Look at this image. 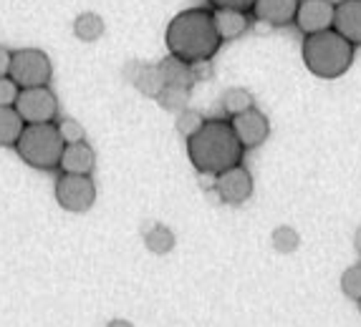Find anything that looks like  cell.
I'll list each match as a JSON object with an SVG mask.
<instances>
[{
  "label": "cell",
  "mask_w": 361,
  "mask_h": 327,
  "mask_svg": "<svg viewBox=\"0 0 361 327\" xmlns=\"http://www.w3.org/2000/svg\"><path fill=\"white\" fill-rule=\"evenodd\" d=\"M164 43L169 48V56H177L185 63L212 60L223 46L210 8H187L177 13L164 30Z\"/></svg>",
  "instance_id": "6da1fadb"
},
{
  "label": "cell",
  "mask_w": 361,
  "mask_h": 327,
  "mask_svg": "<svg viewBox=\"0 0 361 327\" xmlns=\"http://www.w3.org/2000/svg\"><path fill=\"white\" fill-rule=\"evenodd\" d=\"M243 154L245 151L225 119H205V124L187 139V156L202 177H217L225 169L238 167Z\"/></svg>",
  "instance_id": "7a4b0ae2"
},
{
  "label": "cell",
  "mask_w": 361,
  "mask_h": 327,
  "mask_svg": "<svg viewBox=\"0 0 361 327\" xmlns=\"http://www.w3.org/2000/svg\"><path fill=\"white\" fill-rule=\"evenodd\" d=\"M354 51L356 48L346 38L338 36L336 30H324V33L303 38L301 58L313 76L334 81V78L343 76L351 68Z\"/></svg>",
  "instance_id": "3957f363"
},
{
  "label": "cell",
  "mask_w": 361,
  "mask_h": 327,
  "mask_svg": "<svg viewBox=\"0 0 361 327\" xmlns=\"http://www.w3.org/2000/svg\"><path fill=\"white\" fill-rule=\"evenodd\" d=\"M13 149L28 167L54 172L59 169L61 154H63V139L59 136L56 124H25Z\"/></svg>",
  "instance_id": "277c9868"
},
{
  "label": "cell",
  "mask_w": 361,
  "mask_h": 327,
  "mask_svg": "<svg viewBox=\"0 0 361 327\" xmlns=\"http://www.w3.org/2000/svg\"><path fill=\"white\" fill-rule=\"evenodd\" d=\"M8 76L16 81L18 89H38L51 84L54 65L41 48H20V51H13Z\"/></svg>",
  "instance_id": "5b68a950"
},
{
  "label": "cell",
  "mask_w": 361,
  "mask_h": 327,
  "mask_svg": "<svg viewBox=\"0 0 361 327\" xmlns=\"http://www.w3.org/2000/svg\"><path fill=\"white\" fill-rule=\"evenodd\" d=\"M56 202L71 214H84L97 202V184L84 174H61L54 186Z\"/></svg>",
  "instance_id": "8992f818"
},
{
  "label": "cell",
  "mask_w": 361,
  "mask_h": 327,
  "mask_svg": "<svg viewBox=\"0 0 361 327\" xmlns=\"http://www.w3.org/2000/svg\"><path fill=\"white\" fill-rule=\"evenodd\" d=\"M13 108L18 111L23 124H54L59 116V98L49 86L20 89Z\"/></svg>",
  "instance_id": "52a82bcc"
},
{
  "label": "cell",
  "mask_w": 361,
  "mask_h": 327,
  "mask_svg": "<svg viewBox=\"0 0 361 327\" xmlns=\"http://www.w3.org/2000/svg\"><path fill=\"white\" fill-rule=\"evenodd\" d=\"M212 189H215L223 204H230V207L245 204L253 196V174L247 172L243 164L230 167L212 179Z\"/></svg>",
  "instance_id": "ba28073f"
},
{
  "label": "cell",
  "mask_w": 361,
  "mask_h": 327,
  "mask_svg": "<svg viewBox=\"0 0 361 327\" xmlns=\"http://www.w3.org/2000/svg\"><path fill=\"white\" fill-rule=\"evenodd\" d=\"M230 126H233L235 139L240 141L243 151L258 149L260 143H265V139L271 136V121L255 106L238 113V116H230Z\"/></svg>",
  "instance_id": "9c48e42d"
},
{
  "label": "cell",
  "mask_w": 361,
  "mask_h": 327,
  "mask_svg": "<svg viewBox=\"0 0 361 327\" xmlns=\"http://www.w3.org/2000/svg\"><path fill=\"white\" fill-rule=\"evenodd\" d=\"M334 11H336V3H334V0H301V3H298V11H295L293 25L301 30L303 38L324 33V30H331Z\"/></svg>",
  "instance_id": "30bf717a"
},
{
  "label": "cell",
  "mask_w": 361,
  "mask_h": 327,
  "mask_svg": "<svg viewBox=\"0 0 361 327\" xmlns=\"http://www.w3.org/2000/svg\"><path fill=\"white\" fill-rule=\"evenodd\" d=\"M301 0H255L250 8L253 20L273 28H286L295 20V11H298Z\"/></svg>",
  "instance_id": "8fae6325"
},
{
  "label": "cell",
  "mask_w": 361,
  "mask_h": 327,
  "mask_svg": "<svg viewBox=\"0 0 361 327\" xmlns=\"http://www.w3.org/2000/svg\"><path fill=\"white\" fill-rule=\"evenodd\" d=\"M331 30H336L354 48L361 46V0H338Z\"/></svg>",
  "instance_id": "7c38bea8"
},
{
  "label": "cell",
  "mask_w": 361,
  "mask_h": 327,
  "mask_svg": "<svg viewBox=\"0 0 361 327\" xmlns=\"http://www.w3.org/2000/svg\"><path fill=\"white\" fill-rule=\"evenodd\" d=\"M94 167H97V151L91 149L86 141L66 143L63 146V154H61L59 161L61 174H84V177H91Z\"/></svg>",
  "instance_id": "4fadbf2b"
},
{
  "label": "cell",
  "mask_w": 361,
  "mask_h": 327,
  "mask_svg": "<svg viewBox=\"0 0 361 327\" xmlns=\"http://www.w3.org/2000/svg\"><path fill=\"white\" fill-rule=\"evenodd\" d=\"M212 20H215V30L223 43L245 36L253 25V15L243 11H212Z\"/></svg>",
  "instance_id": "5bb4252c"
},
{
  "label": "cell",
  "mask_w": 361,
  "mask_h": 327,
  "mask_svg": "<svg viewBox=\"0 0 361 327\" xmlns=\"http://www.w3.org/2000/svg\"><path fill=\"white\" fill-rule=\"evenodd\" d=\"M127 76L134 84V89H137L139 94H145L147 98H157L159 91L164 89V81H162V76H159V68H157V65L132 60V63L127 65Z\"/></svg>",
  "instance_id": "9a60e30c"
},
{
  "label": "cell",
  "mask_w": 361,
  "mask_h": 327,
  "mask_svg": "<svg viewBox=\"0 0 361 327\" xmlns=\"http://www.w3.org/2000/svg\"><path fill=\"white\" fill-rule=\"evenodd\" d=\"M157 68H159V76H162L164 86H180V89L192 91V86H195L192 68H190V63H185L182 58L167 56V58H162L159 63H157Z\"/></svg>",
  "instance_id": "2e32d148"
},
{
  "label": "cell",
  "mask_w": 361,
  "mask_h": 327,
  "mask_svg": "<svg viewBox=\"0 0 361 327\" xmlns=\"http://www.w3.org/2000/svg\"><path fill=\"white\" fill-rule=\"evenodd\" d=\"M23 119L13 106H0V146H16L23 134Z\"/></svg>",
  "instance_id": "e0dca14e"
},
{
  "label": "cell",
  "mask_w": 361,
  "mask_h": 327,
  "mask_svg": "<svg viewBox=\"0 0 361 327\" xmlns=\"http://www.w3.org/2000/svg\"><path fill=\"white\" fill-rule=\"evenodd\" d=\"M104 30H106V25H104V18L97 13H81L73 20V36L84 43L99 41L104 36Z\"/></svg>",
  "instance_id": "ac0fdd59"
},
{
  "label": "cell",
  "mask_w": 361,
  "mask_h": 327,
  "mask_svg": "<svg viewBox=\"0 0 361 327\" xmlns=\"http://www.w3.org/2000/svg\"><path fill=\"white\" fill-rule=\"evenodd\" d=\"M145 244L152 255H169L175 250V232L164 224H152L145 232Z\"/></svg>",
  "instance_id": "d6986e66"
},
{
  "label": "cell",
  "mask_w": 361,
  "mask_h": 327,
  "mask_svg": "<svg viewBox=\"0 0 361 327\" xmlns=\"http://www.w3.org/2000/svg\"><path fill=\"white\" fill-rule=\"evenodd\" d=\"M220 103H223L225 113H230V116H238V113L247 111V108H253L255 106V98H253V94H250L247 89L233 86V89H228L223 94Z\"/></svg>",
  "instance_id": "ffe728a7"
},
{
  "label": "cell",
  "mask_w": 361,
  "mask_h": 327,
  "mask_svg": "<svg viewBox=\"0 0 361 327\" xmlns=\"http://www.w3.org/2000/svg\"><path fill=\"white\" fill-rule=\"evenodd\" d=\"M271 242H273V250H276L278 255H293V252L301 247V234L295 232L293 226L281 224L273 229Z\"/></svg>",
  "instance_id": "44dd1931"
},
{
  "label": "cell",
  "mask_w": 361,
  "mask_h": 327,
  "mask_svg": "<svg viewBox=\"0 0 361 327\" xmlns=\"http://www.w3.org/2000/svg\"><path fill=\"white\" fill-rule=\"evenodd\" d=\"M187 98H190V89H180V86H164L157 96V103L164 108V111H175L180 113L182 108H187Z\"/></svg>",
  "instance_id": "7402d4cb"
},
{
  "label": "cell",
  "mask_w": 361,
  "mask_h": 327,
  "mask_svg": "<svg viewBox=\"0 0 361 327\" xmlns=\"http://www.w3.org/2000/svg\"><path fill=\"white\" fill-rule=\"evenodd\" d=\"M341 292L349 300H354V302L361 300V264H351V267L341 274Z\"/></svg>",
  "instance_id": "603a6c76"
},
{
  "label": "cell",
  "mask_w": 361,
  "mask_h": 327,
  "mask_svg": "<svg viewBox=\"0 0 361 327\" xmlns=\"http://www.w3.org/2000/svg\"><path fill=\"white\" fill-rule=\"evenodd\" d=\"M202 124H205V119H202V113H200V111H192V108H182V111L177 113V121H175L177 131H180V134H182L185 139L192 136L195 131H197Z\"/></svg>",
  "instance_id": "cb8c5ba5"
},
{
  "label": "cell",
  "mask_w": 361,
  "mask_h": 327,
  "mask_svg": "<svg viewBox=\"0 0 361 327\" xmlns=\"http://www.w3.org/2000/svg\"><path fill=\"white\" fill-rule=\"evenodd\" d=\"M56 129H59V136L63 139V146H66V143L86 141L84 126L78 124L76 119H61L59 124H56Z\"/></svg>",
  "instance_id": "d4e9b609"
},
{
  "label": "cell",
  "mask_w": 361,
  "mask_h": 327,
  "mask_svg": "<svg viewBox=\"0 0 361 327\" xmlns=\"http://www.w3.org/2000/svg\"><path fill=\"white\" fill-rule=\"evenodd\" d=\"M255 0H207V8L210 11H243L250 13Z\"/></svg>",
  "instance_id": "484cf974"
},
{
  "label": "cell",
  "mask_w": 361,
  "mask_h": 327,
  "mask_svg": "<svg viewBox=\"0 0 361 327\" xmlns=\"http://www.w3.org/2000/svg\"><path fill=\"white\" fill-rule=\"evenodd\" d=\"M18 94H20V89L16 86V81H13L11 76L0 78V106H13L16 98H18Z\"/></svg>",
  "instance_id": "4316f807"
},
{
  "label": "cell",
  "mask_w": 361,
  "mask_h": 327,
  "mask_svg": "<svg viewBox=\"0 0 361 327\" xmlns=\"http://www.w3.org/2000/svg\"><path fill=\"white\" fill-rule=\"evenodd\" d=\"M190 68H192V76H195V84L197 81H210L212 78V60H195V63H190Z\"/></svg>",
  "instance_id": "83f0119b"
},
{
  "label": "cell",
  "mask_w": 361,
  "mask_h": 327,
  "mask_svg": "<svg viewBox=\"0 0 361 327\" xmlns=\"http://www.w3.org/2000/svg\"><path fill=\"white\" fill-rule=\"evenodd\" d=\"M11 56H13V51L0 46V78L8 76V71H11Z\"/></svg>",
  "instance_id": "f1b7e54d"
},
{
  "label": "cell",
  "mask_w": 361,
  "mask_h": 327,
  "mask_svg": "<svg viewBox=\"0 0 361 327\" xmlns=\"http://www.w3.org/2000/svg\"><path fill=\"white\" fill-rule=\"evenodd\" d=\"M106 327H134L129 320H121V317H114L111 322H106Z\"/></svg>",
  "instance_id": "f546056e"
},
{
  "label": "cell",
  "mask_w": 361,
  "mask_h": 327,
  "mask_svg": "<svg viewBox=\"0 0 361 327\" xmlns=\"http://www.w3.org/2000/svg\"><path fill=\"white\" fill-rule=\"evenodd\" d=\"M354 247H356V252L361 255V226L356 229V234H354Z\"/></svg>",
  "instance_id": "4dcf8cb0"
},
{
  "label": "cell",
  "mask_w": 361,
  "mask_h": 327,
  "mask_svg": "<svg viewBox=\"0 0 361 327\" xmlns=\"http://www.w3.org/2000/svg\"><path fill=\"white\" fill-rule=\"evenodd\" d=\"M359 312H361V300H359Z\"/></svg>",
  "instance_id": "1f68e13d"
}]
</instances>
